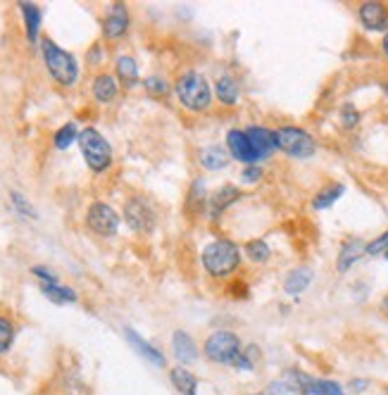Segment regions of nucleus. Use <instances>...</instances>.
<instances>
[{"instance_id":"1","label":"nucleus","mask_w":388,"mask_h":395,"mask_svg":"<svg viewBox=\"0 0 388 395\" xmlns=\"http://www.w3.org/2000/svg\"><path fill=\"white\" fill-rule=\"evenodd\" d=\"M238 265H241V250L229 238H217V241L208 243L203 248V267H205L210 277L224 279L229 274H234Z\"/></svg>"},{"instance_id":"2","label":"nucleus","mask_w":388,"mask_h":395,"mask_svg":"<svg viewBox=\"0 0 388 395\" xmlns=\"http://www.w3.org/2000/svg\"><path fill=\"white\" fill-rule=\"evenodd\" d=\"M174 93L183 108L190 112H205L213 105V88L200 72H183L174 83Z\"/></svg>"},{"instance_id":"3","label":"nucleus","mask_w":388,"mask_h":395,"mask_svg":"<svg viewBox=\"0 0 388 395\" xmlns=\"http://www.w3.org/2000/svg\"><path fill=\"white\" fill-rule=\"evenodd\" d=\"M41 53H44V62L46 69L51 72L53 81L60 83V86H74L76 79H79V62L72 53L62 51L58 43H53L51 39L41 41Z\"/></svg>"},{"instance_id":"4","label":"nucleus","mask_w":388,"mask_h":395,"mask_svg":"<svg viewBox=\"0 0 388 395\" xmlns=\"http://www.w3.org/2000/svg\"><path fill=\"white\" fill-rule=\"evenodd\" d=\"M79 148L81 155L86 160V165L91 172L103 174L105 169L112 165V145L108 143V138L103 136L101 131L93 129V126H86L83 131H79Z\"/></svg>"},{"instance_id":"5","label":"nucleus","mask_w":388,"mask_h":395,"mask_svg":"<svg viewBox=\"0 0 388 395\" xmlns=\"http://www.w3.org/2000/svg\"><path fill=\"white\" fill-rule=\"evenodd\" d=\"M274 138H277V148L281 153H286L288 158L307 160L317 153L315 138L300 126H281V129L274 131Z\"/></svg>"},{"instance_id":"6","label":"nucleus","mask_w":388,"mask_h":395,"mask_svg":"<svg viewBox=\"0 0 388 395\" xmlns=\"http://www.w3.org/2000/svg\"><path fill=\"white\" fill-rule=\"evenodd\" d=\"M243 345H241V338L231 331H215L213 336L208 338L205 345H203V352L210 362L215 364H234V359L241 355Z\"/></svg>"},{"instance_id":"7","label":"nucleus","mask_w":388,"mask_h":395,"mask_svg":"<svg viewBox=\"0 0 388 395\" xmlns=\"http://www.w3.org/2000/svg\"><path fill=\"white\" fill-rule=\"evenodd\" d=\"M86 224L93 234L108 238V236H115L117 229H119V215L112 210L108 202H91L88 205V212H86Z\"/></svg>"},{"instance_id":"8","label":"nucleus","mask_w":388,"mask_h":395,"mask_svg":"<svg viewBox=\"0 0 388 395\" xmlns=\"http://www.w3.org/2000/svg\"><path fill=\"white\" fill-rule=\"evenodd\" d=\"M124 220L136 234H153L155 229V210L143 198H129L124 202Z\"/></svg>"},{"instance_id":"9","label":"nucleus","mask_w":388,"mask_h":395,"mask_svg":"<svg viewBox=\"0 0 388 395\" xmlns=\"http://www.w3.org/2000/svg\"><path fill=\"white\" fill-rule=\"evenodd\" d=\"M227 150L231 158L243 162V165H257L260 162V155L255 148H252L248 133L241 129H231L227 133Z\"/></svg>"},{"instance_id":"10","label":"nucleus","mask_w":388,"mask_h":395,"mask_svg":"<svg viewBox=\"0 0 388 395\" xmlns=\"http://www.w3.org/2000/svg\"><path fill=\"white\" fill-rule=\"evenodd\" d=\"M126 31H129V10H126L124 3H112L103 19L105 39H110V41L122 39Z\"/></svg>"},{"instance_id":"11","label":"nucleus","mask_w":388,"mask_h":395,"mask_svg":"<svg viewBox=\"0 0 388 395\" xmlns=\"http://www.w3.org/2000/svg\"><path fill=\"white\" fill-rule=\"evenodd\" d=\"M359 22L369 31H388V10L381 3H362L357 10Z\"/></svg>"},{"instance_id":"12","label":"nucleus","mask_w":388,"mask_h":395,"mask_svg":"<svg viewBox=\"0 0 388 395\" xmlns=\"http://www.w3.org/2000/svg\"><path fill=\"white\" fill-rule=\"evenodd\" d=\"M124 336H126V341L131 343V348L136 350L141 357H146V362H150L153 366H158V369H162V366H167V357L162 355V352H160L158 348H153V345L148 343V341H143V338H141L131 327L124 329Z\"/></svg>"},{"instance_id":"13","label":"nucleus","mask_w":388,"mask_h":395,"mask_svg":"<svg viewBox=\"0 0 388 395\" xmlns=\"http://www.w3.org/2000/svg\"><path fill=\"white\" fill-rule=\"evenodd\" d=\"M172 348H174V357L179 359L181 366H188L198 359V345H195V341L186 334V331H174Z\"/></svg>"},{"instance_id":"14","label":"nucleus","mask_w":388,"mask_h":395,"mask_svg":"<svg viewBox=\"0 0 388 395\" xmlns=\"http://www.w3.org/2000/svg\"><path fill=\"white\" fill-rule=\"evenodd\" d=\"M364 248H367V243H362L359 238H345L343 245H341V252H338V257H336V270H338V274L348 272L350 267L364 255Z\"/></svg>"},{"instance_id":"15","label":"nucleus","mask_w":388,"mask_h":395,"mask_svg":"<svg viewBox=\"0 0 388 395\" xmlns=\"http://www.w3.org/2000/svg\"><path fill=\"white\" fill-rule=\"evenodd\" d=\"M245 133H248L252 148L257 150L260 160H267L274 150H277V138H274V131L265 129V126H248Z\"/></svg>"},{"instance_id":"16","label":"nucleus","mask_w":388,"mask_h":395,"mask_svg":"<svg viewBox=\"0 0 388 395\" xmlns=\"http://www.w3.org/2000/svg\"><path fill=\"white\" fill-rule=\"evenodd\" d=\"M169 381L176 388V393L181 395H198V376L193 371L186 369V366H174L169 371Z\"/></svg>"},{"instance_id":"17","label":"nucleus","mask_w":388,"mask_h":395,"mask_svg":"<svg viewBox=\"0 0 388 395\" xmlns=\"http://www.w3.org/2000/svg\"><path fill=\"white\" fill-rule=\"evenodd\" d=\"M238 198H241V190H238L236 186H231V183L229 186H222L213 198H210V217L217 220V217H220L229 205H234Z\"/></svg>"},{"instance_id":"18","label":"nucleus","mask_w":388,"mask_h":395,"mask_svg":"<svg viewBox=\"0 0 388 395\" xmlns=\"http://www.w3.org/2000/svg\"><path fill=\"white\" fill-rule=\"evenodd\" d=\"M200 165L210 169V172H220V169H224L229 165V160H231V155L227 148H222V145H208V148H203L200 150Z\"/></svg>"},{"instance_id":"19","label":"nucleus","mask_w":388,"mask_h":395,"mask_svg":"<svg viewBox=\"0 0 388 395\" xmlns=\"http://www.w3.org/2000/svg\"><path fill=\"white\" fill-rule=\"evenodd\" d=\"M312 279H315V274L310 267H295L293 272H288V277L284 281V291L288 295H300L302 291H307Z\"/></svg>"},{"instance_id":"20","label":"nucleus","mask_w":388,"mask_h":395,"mask_svg":"<svg viewBox=\"0 0 388 395\" xmlns=\"http://www.w3.org/2000/svg\"><path fill=\"white\" fill-rule=\"evenodd\" d=\"M19 10H22V17H24L26 39H29V43H36V41H39V29H41V17H44V12H41L39 5H34V3H19Z\"/></svg>"},{"instance_id":"21","label":"nucleus","mask_w":388,"mask_h":395,"mask_svg":"<svg viewBox=\"0 0 388 395\" xmlns=\"http://www.w3.org/2000/svg\"><path fill=\"white\" fill-rule=\"evenodd\" d=\"M117 79L112 74H98L93 81V98L98 103H112L117 98Z\"/></svg>"},{"instance_id":"22","label":"nucleus","mask_w":388,"mask_h":395,"mask_svg":"<svg viewBox=\"0 0 388 395\" xmlns=\"http://www.w3.org/2000/svg\"><path fill=\"white\" fill-rule=\"evenodd\" d=\"M117 79L122 81L124 88H133L138 83V65L136 60L129 58V55H122V58H117Z\"/></svg>"},{"instance_id":"23","label":"nucleus","mask_w":388,"mask_h":395,"mask_svg":"<svg viewBox=\"0 0 388 395\" xmlns=\"http://www.w3.org/2000/svg\"><path fill=\"white\" fill-rule=\"evenodd\" d=\"M215 96L217 101H220L222 105H227V108H234V105L238 103V83L231 79V76H220L215 83Z\"/></svg>"},{"instance_id":"24","label":"nucleus","mask_w":388,"mask_h":395,"mask_svg":"<svg viewBox=\"0 0 388 395\" xmlns=\"http://www.w3.org/2000/svg\"><path fill=\"white\" fill-rule=\"evenodd\" d=\"M343 193H345V186H343V183H329L327 188H322L320 193L315 195L312 207H315V210H327V207L334 205V202H336Z\"/></svg>"},{"instance_id":"25","label":"nucleus","mask_w":388,"mask_h":395,"mask_svg":"<svg viewBox=\"0 0 388 395\" xmlns=\"http://www.w3.org/2000/svg\"><path fill=\"white\" fill-rule=\"evenodd\" d=\"M44 295L48 300H53L55 305H65V302H76V291L69 286H60V284H44Z\"/></svg>"},{"instance_id":"26","label":"nucleus","mask_w":388,"mask_h":395,"mask_svg":"<svg viewBox=\"0 0 388 395\" xmlns=\"http://www.w3.org/2000/svg\"><path fill=\"white\" fill-rule=\"evenodd\" d=\"M74 140H79V129H76L74 122H67L65 126H60V129L55 131L53 145L58 148V150H67V148L72 145Z\"/></svg>"},{"instance_id":"27","label":"nucleus","mask_w":388,"mask_h":395,"mask_svg":"<svg viewBox=\"0 0 388 395\" xmlns=\"http://www.w3.org/2000/svg\"><path fill=\"white\" fill-rule=\"evenodd\" d=\"M243 252L248 255V260H252V262H257V265H262L270 260L272 255V250H270V245H267L262 238H252V241H248L243 245Z\"/></svg>"},{"instance_id":"28","label":"nucleus","mask_w":388,"mask_h":395,"mask_svg":"<svg viewBox=\"0 0 388 395\" xmlns=\"http://www.w3.org/2000/svg\"><path fill=\"white\" fill-rule=\"evenodd\" d=\"M186 207L190 212H203V207H205V181H193V186L188 190V198H186Z\"/></svg>"},{"instance_id":"29","label":"nucleus","mask_w":388,"mask_h":395,"mask_svg":"<svg viewBox=\"0 0 388 395\" xmlns=\"http://www.w3.org/2000/svg\"><path fill=\"white\" fill-rule=\"evenodd\" d=\"M12 341H15V324H12L10 317L0 314V355L10 350Z\"/></svg>"},{"instance_id":"30","label":"nucleus","mask_w":388,"mask_h":395,"mask_svg":"<svg viewBox=\"0 0 388 395\" xmlns=\"http://www.w3.org/2000/svg\"><path fill=\"white\" fill-rule=\"evenodd\" d=\"M10 202H12V207H15L22 217H29V220H36V217H39L36 215V207H34L31 202L26 200L22 193H19V190H12V193H10Z\"/></svg>"},{"instance_id":"31","label":"nucleus","mask_w":388,"mask_h":395,"mask_svg":"<svg viewBox=\"0 0 388 395\" xmlns=\"http://www.w3.org/2000/svg\"><path fill=\"white\" fill-rule=\"evenodd\" d=\"M267 395H302V393L291 384V381L277 379V381H272V384L267 386Z\"/></svg>"},{"instance_id":"32","label":"nucleus","mask_w":388,"mask_h":395,"mask_svg":"<svg viewBox=\"0 0 388 395\" xmlns=\"http://www.w3.org/2000/svg\"><path fill=\"white\" fill-rule=\"evenodd\" d=\"M359 124V112L352 103H345L341 108V126L343 129H355Z\"/></svg>"},{"instance_id":"33","label":"nucleus","mask_w":388,"mask_h":395,"mask_svg":"<svg viewBox=\"0 0 388 395\" xmlns=\"http://www.w3.org/2000/svg\"><path fill=\"white\" fill-rule=\"evenodd\" d=\"M381 252H388V231H384L381 236H377L374 241H369L367 243V248H364V255H381Z\"/></svg>"},{"instance_id":"34","label":"nucleus","mask_w":388,"mask_h":395,"mask_svg":"<svg viewBox=\"0 0 388 395\" xmlns=\"http://www.w3.org/2000/svg\"><path fill=\"white\" fill-rule=\"evenodd\" d=\"M143 86L148 93H153V96H167V91H169V83L162 79V76H148L143 81Z\"/></svg>"},{"instance_id":"35","label":"nucleus","mask_w":388,"mask_h":395,"mask_svg":"<svg viewBox=\"0 0 388 395\" xmlns=\"http://www.w3.org/2000/svg\"><path fill=\"white\" fill-rule=\"evenodd\" d=\"M31 272H34V277L44 279V284H58V274H55L53 270H48V267H44V265L31 267Z\"/></svg>"},{"instance_id":"36","label":"nucleus","mask_w":388,"mask_h":395,"mask_svg":"<svg viewBox=\"0 0 388 395\" xmlns=\"http://www.w3.org/2000/svg\"><path fill=\"white\" fill-rule=\"evenodd\" d=\"M243 181L245 183H255V181H260V176H262V169H260V165H248L243 169Z\"/></svg>"},{"instance_id":"37","label":"nucleus","mask_w":388,"mask_h":395,"mask_svg":"<svg viewBox=\"0 0 388 395\" xmlns=\"http://www.w3.org/2000/svg\"><path fill=\"white\" fill-rule=\"evenodd\" d=\"M364 388H367V381L364 379H352L350 381V391L352 393H362Z\"/></svg>"},{"instance_id":"38","label":"nucleus","mask_w":388,"mask_h":395,"mask_svg":"<svg viewBox=\"0 0 388 395\" xmlns=\"http://www.w3.org/2000/svg\"><path fill=\"white\" fill-rule=\"evenodd\" d=\"M91 65H101V48L91 51Z\"/></svg>"},{"instance_id":"39","label":"nucleus","mask_w":388,"mask_h":395,"mask_svg":"<svg viewBox=\"0 0 388 395\" xmlns=\"http://www.w3.org/2000/svg\"><path fill=\"white\" fill-rule=\"evenodd\" d=\"M381 46H384V53H386V58H388V31H386L384 41H381Z\"/></svg>"},{"instance_id":"40","label":"nucleus","mask_w":388,"mask_h":395,"mask_svg":"<svg viewBox=\"0 0 388 395\" xmlns=\"http://www.w3.org/2000/svg\"><path fill=\"white\" fill-rule=\"evenodd\" d=\"M381 305H384V309L388 312V295H384V302H381Z\"/></svg>"},{"instance_id":"41","label":"nucleus","mask_w":388,"mask_h":395,"mask_svg":"<svg viewBox=\"0 0 388 395\" xmlns=\"http://www.w3.org/2000/svg\"><path fill=\"white\" fill-rule=\"evenodd\" d=\"M252 395H262V393H252Z\"/></svg>"},{"instance_id":"42","label":"nucleus","mask_w":388,"mask_h":395,"mask_svg":"<svg viewBox=\"0 0 388 395\" xmlns=\"http://www.w3.org/2000/svg\"><path fill=\"white\" fill-rule=\"evenodd\" d=\"M384 257H386V260H388V252H386V255H384Z\"/></svg>"},{"instance_id":"43","label":"nucleus","mask_w":388,"mask_h":395,"mask_svg":"<svg viewBox=\"0 0 388 395\" xmlns=\"http://www.w3.org/2000/svg\"><path fill=\"white\" fill-rule=\"evenodd\" d=\"M386 395H388V388H386Z\"/></svg>"}]
</instances>
